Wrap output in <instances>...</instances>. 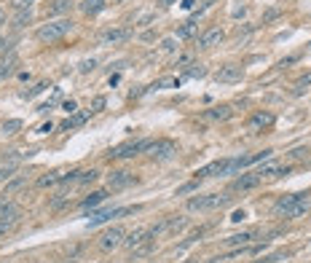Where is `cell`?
Segmentation results:
<instances>
[{
  "instance_id": "cell-23",
  "label": "cell",
  "mask_w": 311,
  "mask_h": 263,
  "mask_svg": "<svg viewBox=\"0 0 311 263\" xmlns=\"http://www.w3.org/2000/svg\"><path fill=\"white\" fill-rule=\"evenodd\" d=\"M16 65H19V59H16L14 54H8V57L3 59V62H0V78L11 75V73H14V67H16Z\"/></svg>"
},
{
  "instance_id": "cell-17",
  "label": "cell",
  "mask_w": 311,
  "mask_h": 263,
  "mask_svg": "<svg viewBox=\"0 0 311 263\" xmlns=\"http://www.w3.org/2000/svg\"><path fill=\"white\" fill-rule=\"evenodd\" d=\"M148 236H153V231H150V228H140V231L129 234V239H124V245H126L129 250H134V247H140Z\"/></svg>"
},
{
  "instance_id": "cell-1",
  "label": "cell",
  "mask_w": 311,
  "mask_h": 263,
  "mask_svg": "<svg viewBox=\"0 0 311 263\" xmlns=\"http://www.w3.org/2000/svg\"><path fill=\"white\" fill-rule=\"evenodd\" d=\"M231 196H223V194H207V196H193L188 199V209L190 212H207V209H220L228 204Z\"/></svg>"
},
{
  "instance_id": "cell-3",
  "label": "cell",
  "mask_w": 311,
  "mask_h": 263,
  "mask_svg": "<svg viewBox=\"0 0 311 263\" xmlns=\"http://www.w3.org/2000/svg\"><path fill=\"white\" fill-rule=\"evenodd\" d=\"M153 145V140H131V142H124V145H118L110 150V159H129V156H137L142 153V150H150Z\"/></svg>"
},
{
  "instance_id": "cell-39",
  "label": "cell",
  "mask_w": 311,
  "mask_h": 263,
  "mask_svg": "<svg viewBox=\"0 0 311 263\" xmlns=\"http://www.w3.org/2000/svg\"><path fill=\"white\" fill-rule=\"evenodd\" d=\"M64 110H67V113H72V110H75V102L67 100V102H64Z\"/></svg>"
},
{
  "instance_id": "cell-44",
  "label": "cell",
  "mask_w": 311,
  "mask_h": 263,
  "mask_svg": "<svg viewBox=\"0 0 311 263\" xmlns=\"http://www.w3.org/2000/svg\"><path fill=\"white\" fill-rule=\"evenodd\" d=\"M188 263H196V261H188Z\"/></svg>"
},
{
  "instance_id": "cell-28",
  "label": "cell",
  "mask_w": 311,
  "mask_h": 263,
  "mask_svg": "<svg viewBox=\"0 0 311 263\" xmlns=\"http://www.w3.org/2000/svg\"><path fill=\"white\" fill-rule=\"evenodd\" d=\"M70 0H54V5H51V8H49V14L51 16H54V14H64V11H70Z\"/></svg>"
},
{
  "instance_id": "cell-6",
  "label": "cell",
  "mask_w": 311,
  "mask_h": 263,
  "mask_svg": "<svg viewBox=\"0 0 311 263\" xmlns=\"http://www.w3.org/2000/svg\"><path fill=\"white\" fill-rule=\"evenodd\" d=\"M134 209H137V207H116V209H102V212H94V215H91L89 226H99V223H105V220H110V218H121V215L134 212Z\"/></svg>"
},
{
  "instance_id": "cell-42",
  "label": "cell",
  "mask_w": 311,
  "mask_h": 263,
  "mask_svg": "<svg viewBox=\"0 0 311 263\" xmlns=\"http://www.w3.org/2000/svg\"><path fill=\"white\" fill-rule=\"evenodd\" d=\"M3 24H5V11L0 8V27H3Z\"/></svg>"
},
{
  "instance_id": "cell-34",
  "label": "cell",
  "mask_w": 311,
  "mask_h": 263,
  "mask_svg": "<svg viewBox=\"0 0 311 263\" xmlns=\"http://www.w3.org/2000/svg\"><path fill=\"white\" fill-rule=\"evenodd\" d=\"M102 105H105V100H102V97H97V100L91 102V113H97V110L102 108Z\"/></svg>"
},
{
  "instance_id": "cell-32",
  "label": "cell",
  "mask_w": 311,
  "mask_h": 263,
  "mask_svg": "<svg viewBox=\"0 0 311 263\" xmlns=\"http://www.w3.org/2000/svg\"><path fill=\"white\" fill-rule=\"evenodd\" d=\"M22 183H24V177H16V180L11 183V186H5V194H3V196H11L16 188H22Z\"/></svg>"
},
{
  "instance_id": "cell-40",
  "label": "cell",
  "mask_w": 311,
  "mask_h": 263,
  "mask_svg": "<svg viewBox=\"0 0 311 263\" xmlns=\"http://www.w3.org/2000/svg\"><path fill=\"white\" fill-rule=\"evenodd\" d=\"M38 132H41V134H49V132H51V121H49V124H43V127L38 129Z\"/></svg>"
},
{
  "instance_id": "cell-38",
  "label": "cell",
  "mask_w": 311,
  "mask_h": 263,
  "mask_svg": "<svg viewBox=\"0 0 311 263\" xmlns=\"http://www.w3.org/2000/svg\"><path fill=\"white\" fill-rule=\"evenodd\" d=\"M188 62H190V57L185 54V57H180V59H177V67H183V65H188Z\"/></svg>"
},
{
  "instance_id": "cell-16",
  "label": "cell",
  "mask_w": 311,
  "mask_h": 263,
  "mask_svg": "<svg viewBox=\"0 0 311 263\" xmlns=\"http://www.w3.org/2000/svg\"><path fill=\"white\" fill-rule=\"evenodd\" d=\"M303 196H306V194H287V196H282V199H279V201H276V204H274V209H276V212H279V215H284V212H287L290 207L295 204V201H301Z\"/></svg>"
},
{
  "instance_id": "cell-43",
  "label": "cell",
  "mask_w": 311,
  "mask_h": 263,
  "mask_svg": "<svg viewBox=\"0 0 311 263\" xmlns=\"http://www.w3.org/2000/svg\"><path fill=\"white\" fill-rule=\"evenodd\" d=\"M172 3H175V0H161V5H172Z\"/></svg>"
},
{
  "instance_id": "cell-37",
  "label": "cell",
  "mask_w": 311,
  "mask_h": 263,
  "mask_svg": "<svg viewBox=\"0 0 311 263\" xmlns=\"http://www.w3.org/2000/svg\"><path fill=\"white\" fill-rule=\"evenodd\" d=\"M161 49H164V51H172V49H175V41H164Z\"/></svg>"
},
{
  "instance_id": "cell-27",
  "label": "cell",
  "mask_w": 311,
  "mask_h": 263,
  "mask_svg": "<svg viewBox=\"0 0 311 263\" xmlns=\"http://www.w3.org/2000/svg\"><path fill=\"white\" fill-rule=\"evenodd\" d=\"M62 177H64V175H59V172H51V175L41 177V180H38V186H41V188H49V186H54V183H62Z\"/></svg>"
},
{
  "instance_id": "cell-22",
  "label": "cell",
  "mask_w": 311,
  "mask_h": 263,
  "mask_svg": "<svg viewBox=\"0 0 311 263\" xmlns=\"http://www.w3.org/2000/svg\"><path fill=\"white\" fill-rule=\"evenodd\" d=\"M271 124H274V116H271V113H257V116H252V118H249V127H252V129L271 127Z\"/></svg>"
},
{
  "instance_id": "cell-10",
  "label": "cell",
  "mask_w": 311,
  "mask_h": 263,
  "mask_svg": "<svg viewBox=\"0 0 311 263\" xmlns=\"http://www.w3.org/2000/svg\"><path fill=\"white\" fill-rule=\"evenodd\" d=\"M185 226H188V218H167L161 226L150 228V231H153V236H158V234H177V231H183Z\"/></svg>"
},
{
  "instance_id": "cell-25",
  "label": "cell",
  "mask_w": 311,
  "mask_h": 263,
  "mask_svg": "<svg viewBox=\"0 0 311 263\" xmlns=\"http://www.w3.org/2000/svg\"><path fill=\"white\" fill-rule=\"evenodd\" d=\"M105 199H108V191H97V194H91L81 207H97V204H102Z\"/></svg>"
},
{
  "instance_id": "cell-12",
  "label": "cell",
  "mask_w": 311,
  "mask_h": 263,
  "mask_svg": "<svg viewBox=\"0 0 311 263\" xmlns=\"http://www.w3.org/2000/svg\"><path fill=\"white\" fill-rule=\"evenodd\" d=\"M263 183V177L257 175V172H247V175H242V177H236L234 180V191H252V188H257Z\"/></svg>"
},
{
  "instance_id": "cell-29",
  "label": "cell",
  "mask_w": 311,
  "mask_h": 263,
  "mask_svg": "<svg viewBox=\"0 0 311 263\" xmlns=\"http://www.w3.org/2000/svg\"><path fill=\"white\" fill-rule=\"evenodd\" d=\"M207 116H209V118H220V121H226V118H231V108H228V105H223V108H212Z\"/></svg>"
},
{
  "instance_id": "cell-33",
  "label": "cell",
  "mask_w": 311,
  "mask_h": 263,
  "mask_svg": "<svg viewBox=\"0 0 311 263\" xmlns=\"http://www.w3.org/2000/svg\"><path fill=\"white\" fill-rule=\"evenodd\" d=\"M204 73H207V70H204L201 65H190V70H188V75H193V78H201Z\"/></svg>"
},
{
  "instance_id": "cell-13",
  "label": "cell",
  "mask_w": 311,
  "mask_h": 263,
  "mask_svg": "<svg viewBox=\"0 0 311 263\" xmlns=\"http://www.w3.org/2000/svg\"><path fill=\"white\" fill-rule=\"evenodd\" d=\"M223 38H226V32H223L220 27H209L201 38H198L196 46H198V49H212V46H217V43L223 41Z\"/></svg>"
},
{
  "instance_id": "cell-35",
  "label": "cell",
  "mask_w": 311,
  "mask_h": 263,
  "mask_svg": "<svg viewBox=\"0 0 311 263\" xmlns=\"http://www.w3.org/2000/svg\"><path fill=\"white\" fill-rule=\"evenodd\" d=\"M94 65H97L94 59H91V62H89V59H86V62H81V70H83V73H89V70L94 67Z\"/></svg>"
},
{
  "instance_id": "cell-2",
  "label": "cell",
  "mask_w": 311,
  "mask_h": 263,
  "mask_svg": "<svg viewBox=\"0 0 311 263\" xmlns=\"http://www.w3.org/2000/svg\"><path fill=\"white\" fill-rule=\"evenodd\" d=\"M70 30H72L70 19H57V22H49V24H43V27L38 30V41H41V43L59 41V38H64Z\"/></svg>"
},
{
  "instance_id": "cell-45",
  "label": "cell",
  "mask_w": 311,
  "mask_h": 263,
  "mask_svg": "<svg viewBox=\"0 0 311 263\" xmlns=\"http://www.w3.org/2000/svg\"><path fill=\"white\" fill-rule=\"evenodd\" d=\"M209 263H217V261H209Z\"/></svg>"
},
{
  "instance_id": "cell-9",
  "label": "cell",
  "mask_w": 311,
  "mask_h": 263,
  "mask_svg": "<svg viewBox=\"0 0 311 263\" xmlns=\"http://www.w3.org/2000/svg\"><path fill=\"white\" fill-rule=\"evenodd\" d=\"M124 242V228H110V231H105L102 236H99V250H105V253H108V250H113V247H118Z\"/></svg>"
},
{
  "instance_id": "cell-4",
  "label": "cell",
  "mask_w": 311,
  "mask_h": 263,
  "mask_svg": "<svg viewBox=\"0 0 311 263\" xmlns=\"http://www.w3.org/2000/svg\"><path fill=\"white\" fill-rule=\"evenodd\" d=\"M175 153H177V145H175L172 140H158V142L150 145V156H153L156 161H167V159H172Z\"/></svg>"
},
{
  "instance_id": "cell-26",
  "label": "cell",
  "mask_w": 311,
  "mask_h": 263,
  "mask_svg": "<svg viewBox=\"0 0 311 263\" xmlns=\"http://www.w3.org/2000/svg\"><path fill=\"white\" fill-rule=\"evenodd\" d=\"M30 19H32L30 8H19V14H16V19H14V27H16V30L24 27V24H30Z\"/></svg>"
},
{
  "instance_id": "cell-15",
  "label": "cell",
  "mask_w": 311,
  "mask_h": 263,
  "mask_svg": "<svg viewBox=\"0 0 311 263\" xmlns=\"http://www.w3.org/2000/svg\"><path fill=\"white\" fill-rule=\"evenodd\" d=\"M19 218V207L8 199H0V223H16Z\"/></svg>"
},
{
  "instance_id": "cell-11",
  "label": "cell",
  "mask_w": 311,
  "mask_h": 263,
  "mask_svg": "<svg viewBox=\"0 0 311 263\" xmlns=\"http://www.w3.org/2000/svg\"><path fill=\"white\" fill-rule=\"evenodd\" d=\"M242 75H244V70L239 65H226V67H220L215 73V78L220 83H236V81H242Z\"/></svg>"
},
{
  "instance_id": "cell-5",
  "label": "cell",
  "mask_w": 311,
  "mask_h": 263,
  "mask_svg": "<svg viewBox=\"0 0 311 263\" xmlns=\"http://www.w3.org/2000/svg\"><path fill=\"white\" fill-rule=\"evenodd\" d=\"M19 164H22V153H19V150L5 153L3 159H0V177H11L19 169Z\"/></svg>"
},
{
  "instance_id": "cell-7",
  "label": "cell",
  "mask_w": 311,
  "mask_h": 263,
  "mask_svg": "<svg viewBox=\"0 0 311 263\" xmlns=\"http://www.w3.org/2000/svg\"><path fill=\"white\" fill-rule=\"evenodd\" d=\"M231 172V161L223 159V161H212L207 164L204 169H198L196 172V180H201V177H215V175H228Z\"/></svg>"
},
{
  "instance_id": "cell-41",
  "label": "cell",
  "mask_w": 311,
  "mask_h": 263,
  "mask_svg": "<svg viewBox=\"0 0 311 263\" xmlns=\"http://www.w3.org/2000/svg\"><path fill=\"white\" fill-rule=\"evenodd\" d=\"M30 3H32V0H19L16 5H19V8H30Z\"/></svg>"
},
{
  "instance_id": "cell-19",
  "label": "cell",
  "mask_w": 311,
  "mask_h": 263,
  "mask_svg": "<svg viewBox=\"0 0 311 263\" xmlns=\"http://www.w3.org/2000/svg\"><path fill=\"white\" fill-rule=\"evenodd\" d=\"M306 212H309V199L303 196L301 201H295V204L284 212V218H301V215H306Z\"/></svg>"
},
{
  "instance_id": "cell-46",
  "label": "cell",
  "mask_w": 311,
  "mask_h": 263,
  "mask_svg": "<svg viewBox=\"0 0 311 263\" xmlns=\"http://www.w3.org/2000/svg\"><path fill=\"white\" fill-rule=\"evenodd\" d=\"M118 3H121V0H118Z\"/></svg>"
},
{
  "instance_id": "cell-20",
  "label": "cell",
  "mask_w": 311,
  "mask_h": 263,
  "mask_svg": "<svg viewBox=\"0 0 311 263\" xmlns=\"http://www.w3.org/2000/svg\"><path fill=\"white\" fill-rule=\"evenodd\" d=\"M105 5H108L105 0H83L81 8H83V14H86V16H94V14H99V11L105 8Z\"/></svg>"
},
{
  "instance_id": "cell-18",
  "label": "cell",
  "mask_w": 311,
  "mask_h": 263,
  "mask_svg": "<svg viewBox=\"0 0 311 263\" xmlns=\"http://www.w3.org/2000/svg\"><path fill=\"white\" fill-rule=\"evenodd\" d=\"M255 231H242V234H234V236H228L226 239V245L228 247H244V245H249V242L255 239Z\"/></svg>"
},
{
  "instance_id": "cell-8",
  "label": "cell",
  "mask_w": 311,
  "mask_h": 263,
  "mask_svg": "<svg viewBox=\"0 0 311 263\" xmlns=\"http://www.w3.org/2000/svg\"><path fill=\"white\" fill-rule=\"evenodd\" d=\"M131 183H134V175L126 172V169H118V172H113L108 177V188L110 191H124V188H129Z\"/></svg>"
},
{
  "instance_id": "cell-36",
  "label": "cell",
  "mask_w": 311,
  "mask_h": 263,
  "mask_svg": "<svg viewBox=\"0 0 311 263\" xmlns=\"http://www.w3.org/2000/svg\"><path fill=\"white\" fill-rule=\"evenodd\" d=\"M11 226H14V223H0V236L8 234V228H11Z\"/></svg>"
},
{
  "instance_id": "cell-14",
  "label": "cell",
  "mask_w": 311,
  "mask_h": 263,
  "mask_svg": "<svg viewBox=\"0 0 311 263\" xmlns=\"http://www.w3.org/2000/svg\"><path fill=\"white\" fill-rule=\"evenodd\" d=\"M131 38V30L129 27H116V30H108V32H102V41L105 46H110V43H124V41H129Z\"/></svg>"
},
{
  "instance_id": "cell-31",
  "label": "cell",
  "mask_w": 311,
  "mask_h": 263,
  "mask_svg": "<svg viewBox=\"0 0 311 263\" xmlns=\"http://www.w3.org/2000/svg\"><path fill=\"white\" fill-rule=\"evenodd\" d=\"M19 129H22V121H16V118H11V121L3 124V132H5V134H14V132H19Z\"/></svg>"
},
{
  "instance_id": "cell-30",
  "label": "cell",
  "mask_w": 311,
  "mask_h": 263,
  "mask_svg": "<svg viewBox=\"0 0 311 263\" xmlns=\"http://www.w3.org/2000/svg\"><path fill=\"white\" fill-rule=\"evenodd\" d=\"M196 32V19H190V22H185L180 27V38H190Z\"/></svg>"
},
{
  "instance_id": "cell-21",
  "label": "cell",
  "mask_w": 311,
  "mask_h": 263,
  "mask_svg": "<svg viewBox=\"0 0 311 263\" xmlns=\"http://www.w3.org/2000/svg\"><path fill=\"white\" fill-rule=\"evenodd\" d=\"M89 116H91V110H83V113H78V116L67 118V121H62V129H72V127H81V124H86V121H89Z\"/></svg>"
},
{
  "instance_id": "cell-24",
  "label": "cell",
  "mask_w": 311,
  "mask_h": 263,
  "mask_svg": "<svg viewBox=\"0 0 311 263\" xmlns=\"http://www.w3.org/2000/svg\"><path fill=\"white\" fill-rule=\"evenodd\" d=\"M97 172L94 169H86V172H78V177H75V186H89V183H94L97 180Z\"/></svg>"
}]
</instances>
